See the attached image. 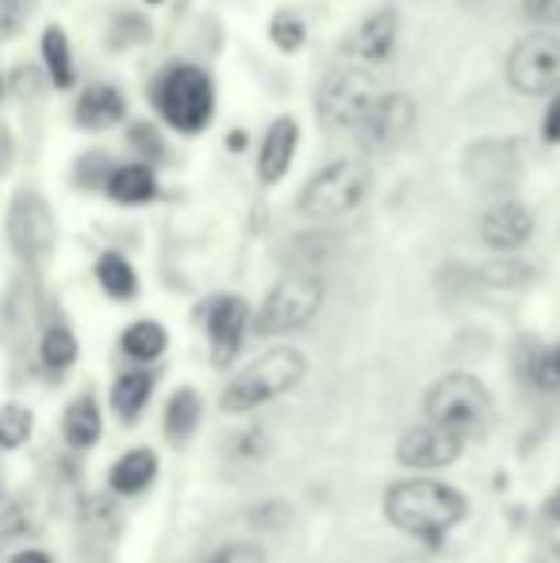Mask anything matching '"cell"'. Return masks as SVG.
Masks as SVG:
<instances>
[{
    "instance_id": "cell-1",
    "label": "cell",
    "mask_w": 560,
    "mask_h": 563,
    "mask_svg": "<svg viewBox=\"0 0 560 563\" xmlns=\"http://www.w3.org/2000/svg\"><path fill=\"white\" fill-rule=\"evenodd\" d=\"M464 495L441 479H399L384 495V514L392 526L422 541H441L464 518Z\"/></svg>"
},
{
    "instance_id": "cell-2",
    "label": "cell",
    "mask_w": 560,
    "mask_h": 563,
    "mask_svg": "<svg viewBox=\"0 0 560 563\" xmlns=\"http://www.w3.org/2000/svg\"><path fill=\"white\" fill-rule=\"evenodd\" d=\"M154 108L173 131L200 134L216 115V85L200 66L177 62L154 81Z\"/></svg>"
},
{
    "instance_id": "cell-3",
    "label": "cell",
    "mask_w": 560,
    "mask_h": 563,
    "mask_svg": "<svg viewBox=\"0 0 560 563\" xmlns=\"http://www.w3.org/2000/svg\"><path fill=\"white\" fill-rule=\"evenodd\" d=\"M304 372H307V361L299 349H288V345L270 349V353L250 361L246 368L227 384L219 402H223V410H231V415H246V410H257L270 399H277V395L292 391V387L304 379Z\"/></svg>"
},
{
    "instance_id": "cell-4",
    "label": "cell",
    "mask_w": 560,
    "mask_h": 563,
    "mask_svg": "<svg viewBox=\"0 0 560 563\" xmlns=\"http://www.w3.org/2000/svg\"><path fill=\"white\" fill-rule=\"evenodd\" d=\"M422 407L433 426H441V430L457 433V438H464V441L484 430L487 415H492L487 387L480 384L476 376H469V372H449V376L433 379Z\"/></svg>"
},
{
    "instance_id": "cell-5",
    "label": "cell",
    "mask_w": 560,
    "mask_h": 563,
    "mask_svg": "<svg viewBox=\"0 0 560 563\" xmlns=\"http://www.w3.org/2000/svg\"><path fill=\"white\" fill-rule=\"evenodd\" d=\"M369 173L365 162L358 157H338V162L322 165L319 173H311L299 192V211L307 219H342L358 208L361 200L369 196Z\"/></svg>"
},
{
    "instance_id": "cell-6",
    "label": "cell",
    "mask_w": 560,
    "mask_h": 563,
    "mask_svg": "<svg viewBox=\"0 0 560 563\" xmlns=\"http://www.w3.org/2000/svg\"><path fill=\"white\" fill-rule=\"evenodd\" d=\"M381 97L373 69L365 62L342 66L322 81L319 97H315V115L330 126V131H358V123L373 108V100Z\"/></svg>"
},
{
    "instance_id": "cell-7",
    "label": "cell",
    "mask_w": 560,
    "mask_h": 563,
    "mask_svg": "<svg viewBox=\"0 0 560 563\" xmlns=\"http://www.w3.org/2000/svg\"><path fill=\"white\" fill-rule=\"evenodd\" d=\"M322 307V280L315 273H292L281 284H273V291L265 296V303L254 314V330L262 338L273 334H292L304 330L307 322L319 314Z\"/></svg>"
},
{
    "instance_id": "cell-8",
    "label": "cell",
    "mask_w": 560,
    "mask_h": 563,
    "mask_svg": "<svg viewBox=\"0 0 560 563\" xmlns=\"http://www.w3.org/2000/svg\"><path fill=\"white\" fill-rule=\"evenodd\" d=\"M507 81L523 97H546L560 89V35L534 31L507 54Z\"/></svg>"
},
{
    "instance_id": "cell-9",
    "label": "cell",
    "mask_w": 560,
    "mask_h": 563,
    "mask_svg": "<svg viewBox=\"0 0 560 563\" xmlns=\"http://www.w3.org/2000/svg\"><path fill=\"white\" fill-rule=\"evenodd\" d=\"M8 242L31 265L51 257L54 242H58V223H54L51 203L39 192H15L12 208H8Z\"/></svg>"
},
{
    "instance_id": "cell-10",
    "label": "cell",
    "mask_w": 560,
    "mask_h": 563,
    "mask_svg": "<svg viewBox=\"0 0 560 563\" xmlns=\"http://www.w3.org/2000/svg\"><path fill=\"white\" fill-rule=\"evenodd\" d=\"M415 131V100L407 92H381L358 123V134L369 150H396Z\"/></svg>"
},
{
    "instance_id": "cell-11",
    "label": "cell",
    "mask_w": 560,
    "mask_h": 563,
    "mask_svg": "<svg viewBox=\"0 0 560 563\" xmlns=\"http://www.w3.org/2000/svg\"><path fill=\"white\" fill-rule=\"evenodd\" d=\"M461 449H464V438L426 422V426H411V430L399 438L396 460L404 467H415V472H433V467L453 464V460L461 456Z\"/></svg>"
},
{
    "instance_id": "cell-12",
    "label": "cell",
    "mask_w": 560,
    "mask_h": 563,
    "mask_svg": "<svg viewBox=\"0 0 560 563\" xmlns=\"http://www.w3.org/2000/svg\"><path fill=\"white\" fill-rule=\"evenodd\" d=\"M530 234H534V216H530V208L518 200L492 203V208L484 211V219H480V238L499 253L523 250V245L530 242Z\"/></svg>"
},
{
    "instance_id": "cell-13",
    "label": "cell",
    "mask_w": 560,
    "mask_h": 563,
    "mask_svg": "<svg viewBox=\"0 0 560 563\" xmlns=\"http://www.w3.org/2000/svg\"><path fill=\"white\" fill-rule=\"evenodd\" d=\"M299 146V123L292 115H277L257 146V180L262 185H281L292 169V157Z\"/></svg>"
},
{
    "instance_id": "cell-14",
    "label": "cell",
    "mask_w": 560,
    "mask_h": 563,
    "mask_svg": "<svg viewBox=\"0 0 560 563\" xmlns=\"http://www.w3.org/2000/svg\"><path fill=\"white\" fill-rule=\"evenodd\" d=\"M246 327H250V307L246 299L239 296H223L211 303L208 311V338H211V349H216V361L227 364L234 353H239L242 338H246Z\"/></svg>"
},
{
    "instance_id": "cell-15",
    "label": "cell",
    "mask_w": 560,
    "mask_h": 563,
    "mask_svg": "<svg viewBox=\"0 0 560 563\" xmlns=\"http://www.w3.org/2000/svg\"><path fill=\"white\" fill-rule=\"evenodd\" d=\"M396 35H399V12L396 8H381V12H373L358 31H353L350 43H345V54H350L353 62L376 66V62H384L392 54Z\"/></svg>"
},
{
    "instance_id": "cell-16",
    "label": "cell",
    "mask_w": 560,
    "mask_h": 563,
    "mask_svg": "<svg viewBox=\"0 0 560 563\" xmlns=\"http://www.w3.org/2000/svg\"><path fill=\"white\" fill-rule=\"evenodd\" d=\"M128 115V100L116 85H89V89L77 97V108H74V119L77 126L85 131H108L116 126L120 119Z\"/></svg>"
},
{
    "instance_id": "cell-17",
    "label": "cell",
    "mask_w": 560,
    "mask_h": 563,
    "mask_svg": "<svg viewBox=\"0 0 560 563\" xmlns=\"http://www.w3.org/2000/svg\"><path fill=\"white\" fill-rule=\"evenodd\" d=\"M105 192H108V200L123 203V208H139V203H150L157 196V177H154V169L142 162L116 165L105 177Z\"/></svg>"
},
{
    "instance_id": "cell-18",
    "label": "cell",
    "mask_w": 560,
    "mask_h": 563,
    "mask_svg": "<svg viewBox=\"0 0 560 563\" xmlns=\"http://www.w3.org/2000/svg\"><path fill=\"white\" fill-rule=\"evenodd\" d=\"M154 475H157V456H154V452H150V449H131L112 464L108 483H112L116 495H139V490H146L150 483H154Z\"/></svg>"
},
{
    "instance_id": "cell-19",
    "label": "cell",
    "mask_w": 560,
    "mask_h": 563,
    "mask_svg": "<svg viewBox=\"0 0 560 563\" xmlns=\"http://www.w3.org/2000/svg\"><path fill=\"white\" fill-rule=\"evenodd\" d=\"M62 433L74 449H89L100 441V407L92 395H81L66 407V418H62Z\"/></svg>"
},
{
    "instance_id": "cell-20",
    "label": "cell",
    "mask_w": 560,
    "mask_h": 563,
    "mask_svg": "<svg viewBox=\"0 0 560 563\" xmlns=\"http://www.w3.org/2000/svg\"><path fill=\"white\" fill-rule=\"evenodd\" d=\"M43 66L46 74H51V81L58 85V89H69L74 85V51H69V38L66 31L58 27V23H51V27L43 31Z\"/></svg>"
},
{
    "instance_id": "cell-21",
    "label": "cell",
    "mask_w": 560,
    "mask_h": 563,
    "mask_svg": "<svg viewBox=\"0 0 560 563\" xmlns=\"http://www.w3.org/2000/svg\"><path fill=\"white\" fill-rule=\"evenodd\" d=\"M97 284L112 299H131L139 291V276L123 253H100L97 261Z\"/></svg>"
},
{
    "instance_id": "cell-22",
    "label": "cell",
    "mask_w": 560,
    "mask_h": 563,
    "mask_svg": "<svg viewBox=\"0 0 560 563\" xmlns=\"http://www.w3.org/2000/svg\"><path fill=\"white\" fill-rule=\"evenodd\" d=\"M150 391H154V379L146 372H128V376L116 379L112 387V407L123 422H135V415L150 402Z\"/></svg>"
},
{
    "instance_id": "cell-23",
    "label": "cell",
    "mask_w": 560,
    "mask_h": 563,
    "mask_svg": "<svg viewBox=\"0 0 560 563\" xmlns=\"http://www.w3.org/2000/svg\"><path fill=\"white\" fill-rule=\"evenodd\" d=\"M165 330L157 327V322L142 319V322H131L128 330H123V353L131 356V361H157V356L165 353Z\"/></svg>"
},
{
    "instance_id": "cell-24",
    "label": "cell",
    "mask_w": 560,
    "mask_h": 563,
    "mask_svg": "<svg viewBox=\"0 0 560 563\" xmlns=\"http://www.w3.org/2000/svg\"><path fill=\"white\" fill-rule=\"evenodd\" d=\"M196 426H200V399H196V391L180 387L169 399V407H165V433H169L173 441H185Z\"/></svg>"
},
{
    "instance_id": "cell-25",
    "label": "cell",
    "mask_w": 560,
    "mask_h": 563,
    "mask_svg": "<svg viewBox=\"0 0 560 563\" xmlns=\"http://www.w3.org/2000/svg\"><path fill=\"white\" fill-rule=\"evenodd\" d=\"M39 356H43V368L51 372H66L69 364L77 361V338L69 334L66 327H51L43 334V345H39Z\"/></svg>"
},
{
    "instance_id": "cell-26",
    "label": "cell",
    "mask_w": 560,
    "mask_h": 563,
    "mask_svg": "<svg viewBox=\"0 0 560 563\" xmlns=\"http://www.w3.org/2000/svg\"><path fill=\"white\" fill-rule=\"evenodd\" d=\"M35 430V415L20 402H4L0 407V449H20Z\"/></svg>"
},
{
    "instance_id": "cell-27",
    "label": "cell",
    "mask_w": 560,
    "mask_h": 563,
    "mask_svg": "<svg viewBox=\"0 0 560 563\" xmlns=\"http://www.w3.org/2000/svg\"><path fill=\"white\" fill-rule=\"evenodd\" d=\"M270 38H273V46H277L281 54H296L299 46H304V38H307V27H304V20H299L296 12L281 8V12L270 20Z\"/></svg>"
},
{
    "instance_id": "cell-28",
    "label": "cell",
    "mask_w": 560,
    "mask_h": 563,
    "mask_svg": "<svg viewBox=\"0 0 560 563\" xmlns=\"http://www.w3.org/2000/svg\"><path fill=\"white\" fill-rule=\"evenodd\" d=\"M530 265H523V261H492L484 268V280L492 288H523V284H530Z\"/></svg>"
},
{
    "instance_id": "cell-29",
    "label": "cell",
    "mask_w": 560,
    "mask_h": 563,
    "mask_svg": "<svg viewBox=\"0 0 560 563\" xmlns=\"http://www.w3.org/2000/svg\"><path fill=\"white\" fill-rule=\"evenodd\" d=\"M530 379L538 387H560V345L553 349H541V353H534L530 361Z\"/></svg>"
},
{
    "instance_id": "cell-30",
    "label": "cell",
    "mask_w": 560,
    "mask_h": 563,
    "mask_svg": "<svg viewBox=\"0 0 560 563\" xmlns=\"http://www.w3.org/2000/svg\"><path fill=\"white\" fill-rule=\"evenodd\" d=\"M208 563H270L257 541H227L223 549L211 552Z\"/></svg>"
},
{
    "instance_id": "cell-31",
    "label": "cell",
    "mask_w": 560,
    "mask_h": 563,
    "mask_svg": "<svg viewBox=\"0 0 560 563\" xmlns=\"http://www.w3.org/2000/svg\"><path fill=\"white\" fill-rule=\"evenodd\" d=\"M31 0H0V38H12L28 23Z\"/></svg>"
},
{
    "instance_id": "cell-32",
    "label": "cell",
    "mask_w": 560,
    "mask_h": 563,
    "mask_svg": "<svg viewBox=\"0 0 560 563\" xmlns=\"http://www.w3.org/2000/svg\"><path fill=\"white\" fill-rule=\"evenodd\" d=\"M523 12L530 23L541 27H560V0H523Z\"/></svg>"
},
{
    "instance_id": "cell-33",
    "label": "cell",
    "mask_w": 560,
    "mask_h": 563,
    "mask_svg": "<svg viewBox=\"0 0 560 563\" xmlns=\"http://www.w3.org/2000/svg\"><path fill=\"white\" fill-rule=\"evenodd\" d=\"M541 134H546V142H560V92L553 100H549V108H546V123H541Z\"/></svg>"
},
{
    "instance_id": "cell-34",
    "label": "cell",
    "mask_w": 560,
    "mask_h": 563,
    "mask_svg": "<svg viewBox=\"0 0 560 563\" xmlns=\"http://www.w3.org/2000/svg\"><path fill=\"white\" fill-rule=\"evenodd\" d=\"M8 563H51V556H46V552H39V549H28V552H15Z\"/></svg>"
},
{
    "instance_id": "cell-35",
    "label": "cell",
    "mask_w": 560,
    "mask_h": 563,
    "mask_svg": "<svg viewBox=\"0 0 560 563\" xmlns=\"http://www.w3.org/2000/svg\"><path fill=\"white\" fill-rule=\"evenodd\" d=\"M549 518H553V521H560V490H557V495H553V503H549Z\"/></svg>"
},
{
    "instance_id": "cell-36",
    "label": "cell",
    "mask_w": 560,
    "mask_h": 563,
    "mask_svg": "<svg viewBox=\"0 0 560 563\" xmlns=\"http://www.w3.org/2000/svg\"><path fill=\"white\" fill-rule=\"evenodd\" d=\"M0 100H4V77H0Z\"/></svg>"
},
{
    "instance_id": "cell-37",
    "label": "cell",
    "mask_w": 560,
    "mask_h": 563,
    "mask_svg": "<svg viewBox=\"0 0 560 563\" xmlns=\"http://www.w3.org/2000/svg\"><path fill=\"white\" fill-rule=\"evenodd\" d=\"M146 4H162V0H146Z\"/></svg>"
}]
</instances>
